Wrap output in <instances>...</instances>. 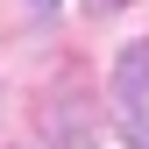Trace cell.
<instances>
[{
  "mask_svg": "<svg viewBox=\"0 0 149 149\" xmlns=\"http://www.w3.org/2000/svg\"><path fill=\"white\" fill-rule=\"evenodd\" d=\"M114 121L135 149H149V36L128 43L121 64H114Z\"/></svg>",
  "mask_w": 149,
  "mask_h": 149,
  "instance_id": "obj_1",
  "label": "cell"
},
{
  "mask_svg": "<svg viewBox=\"0 0 149 149\" xmlns=\"http://www.w3.org/2000/svg\"><path fill=\"white\" fill-rule=\"evenodd\" d=\"M57 149H100V142H92L78 121H57Z\"/></svg>",
  "mask_w": 149,
  "mask_h": 149,
  "instance_id": "obj_2",
  "label": "cell"
},
{
  "mask_svg": "<svg viewBox=\"0 0 149 149\" xmlns=\"http://www.w3.org/2000/svg\"><path fill=\"white\" fill-rule=\"evenodd\" d=\"M85 7H92V14H114V7H128V0H85Z\"/></svg>",
  "mask_w": 149,
  "mask_h": 149,
  "instance_id": "obj_3",
  "label": "cell"
},
{
  "mask_svg": "<svg viewBox=\"0 0 149 149\" xmlns=\"http://www.w3.org/2000/svg\"><path fill=\"white\" fill-rule=\"evenodd\" d=\"M29 7H43V14H50V7H57V0H29Z\"/></svg>",
  "mask_w": 149,
  "mask_h": 149,
  "instance_id": "obj_4",
  "label": "cell"
}]
</instances>
